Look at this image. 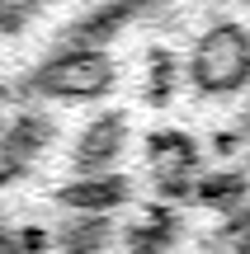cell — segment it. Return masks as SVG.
<instances>
[{
  "mask_svg": "<svg viewBox=\"0 0 250 254\" xmlns=\"http://www.w3.org/2000/svg\"><path fill=\"white\" fill-rule=\"evenodd\" d=\"M189 85L203 99H232L250 85V28H241L236 19L203 28L194 38V52L184 66Z\"/></svg>",
  "mask_w": 250,
  "mask_h": 254,
  "instance_id": "1",
  "label": "cell"
},
{
  "mask_svg": "<svg viewBox=\"0 0 250 254\" xmlns=\"http://www.w3.org/2000/svg\"><path fill=\"white\" fill-rule=\"evenodd\" d=\"M113 85H118V62L104 47L66 43L62 52H52L33 71L28 90L43 94V99H57V104H90V99H104Z\"/></svg>",
  "mask_w": 250,
  "mask_h": 254,
  "instance_id": "2",
  "label": "cell"
},
{
  "mask_svg": "<svg viewBox=\"0 0 250 254\" xmlns=\"http://www.w3.org/2000/svg\"><path fill=\"white\" fill-rule=\"evenodd\" d=\"M147 170H151V184H156V207H166L179 226V207H184L194 179L203 174V146L179 127H161V132L147 136Z\"/></svg>",
  "mask_w": 250,
  "mask_h": 254,
  "instance_id": "3",
  "label": "cell"
},
{
  "mask_svg": "<svg viewBox=\"0 0 250 254\" xmlns=\"http://www.w3.org/2000/svg\"><path fill=\"white\" fill-rule=\"evenodd\" d=\"M128 136L132 127L123 113H94L90 123L76 132V146H71V170L76 174H99V170H113L128 151Z\"/></svg>",
  "mask_w": 250,
  "mask_h": 254,
  "instance_id": "4",
  "label": "cell"
},
{
  "mask_svg": "<svg viewBox=\"0 0 250 254\" xmlns=\"http://www.w3.org/2000/svg\"><path fill=\"white\" fill-rule=\"evenodd\" d=\"M132 202V179L123 170H99V174H71L57 189L62 212H90V217H113L118 207Z\"/></svg>",
  "mask_w": 250,
  "mask_h": 254,
  "instance_id": "5",
  "label": "cell"
},
{
  "mask_svg": "<svg viewBox=\"0 0 250 254\" xmlns=\"http://www.w3.org/2000/svg\"><path fill=\"white\" fill-rule=\"evenodd\" d=\"M137 14V5L132 0H104V5H94L90 14H81L71 28H66V43H81V47H104L109 38L123 33V24Z\"/></svg>",
  "mask_w": 250,
  "mask_h": 254,
  "instance_id": "6",
  "label": "cell"
},
{
  "mask_svg": "<svg viewBox=\"0 0 250 254\" xmlns=\"http://www.w3.org/2000/svg\"><path fill=\"white\" fill-rule=\"evenodd\" d=\"M175 57L166 52V47H151L147 52V104H166L170 94H175Z\"/></svg>",
  "mask_w": 250,
  "mask_h": 254,
  "instance_id": "7",
  "label": "cell"
},
{
  "mask_svg": "<svg viewBox=\"0 0 250 254\" xmlns=\"http://www.w3.org/2000/svg\"><path fill=\"white\" fill-rule=\"evenodd\" d=\"M47 9V0H0V38H14Z\"/></svg>",
  "mask_w": 250,
  "mask_h": 254,
  "instance_id": "8",
  "label": "cell"
},
{
  "mask_svg": "<svg viewBox=\"0 0 250 254\" xmlns=\"http://www.w3.org/2000/svg\"><path fill=\"white\" fill-rule=\"evenodd\" d=\"M137 9H151V5H166V0H132Z\"/></svg>",
  "mask_w": 250,
  "mask_h": 254,
  "instance_id": "9",
  "label": "cell"
},
{
  "mask_svg": "<svg viewBox=\"0 0 250 254\" xmlns=\"http://www.w3.org/2000/svg\"><path fill=\"white\" fill-rule=\"evenodd\" d=\"M241 5H250V0H241Z\"/></svg>",
  "mask_w": 250,
  "mask_h": 254,
  "instance_id": "10",
  "label": "cell"
}]
</instances>
